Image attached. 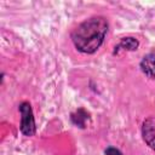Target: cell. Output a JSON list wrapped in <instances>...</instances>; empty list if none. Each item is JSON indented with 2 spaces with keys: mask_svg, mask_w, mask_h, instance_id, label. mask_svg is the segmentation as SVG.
<instances>
[{
  "mask_svg": "<svg viewBox=\"0 0 155 155\" xmlns=\"http://www.w3.org/2000/svg\"><path fill=\"white\" fill-rule=\"evenodd\" d=\"M18 110L21 114V124H19V131L25 137H31L36 132V124L35 117L33 113V108L29 102L24 101L21 102L18 105Z\"/></svg>",
  "mask_w": 155,
  "mask_h": 155,
  "instance_id": "2",
  "label": "cell"
},
{
  "mask_svg": "<svg viewBox=\"0 0 155 155\" xmlns=\"http://www.w3.org/2000/svg\"><path fill=\"white\" fill-rule=\"evenodd\" d=\"M140 131L144 143L155 151V120L153 116H148L143 120Z\"/></svg>",
  "mask_w": 155,
  "mask_h": 155,
  "instance_id": "3",
  "label": "cell"
},
{
  "mask_svg": "<svg viewBox=\"0 0 155 155\" xmlns=\"http://www.w3.org/2000/svg\"><path fill=\"white\" fill-rule=\"evenodd\" d=\"M139 47V41L134 36H125L121 38L119 44L114 46L113 54H119L121 51H136Z\"/></svg>",
  "mask_w": 155,
  "mask_h": 155,
  "instance_id": "5",
  "label": "cell"
},
{
  "mask_svg": "<svg viewBox=\"0 0 155 155\" xmlns=\"http://www.w3.org/2000/svg\"><path fill=\"white\" fill-rule=\"evenodd\" d=\"M109 30V22L104 16H93L75 27L70 38L74 47L84 54L96 53L103 45Z\"/></svg>",
  "mask_w": 155,
  "mask_h": 155,
  "instance_id": "1",
  "label": "cell"
},
{
  "mask_svg": "<svg viewBox=\"0 0 155 155\" xmlns=\"http://www.w3.org/2000/svg\"><path fill=\"white\" fill-rule=\"evenodd\" d=\"M139 69L147 78L155 80V50L142 57L139 62Z\"/></svg>",
  "mask_w": 155,
  "mask_h": 155,
  "instance_id": "4",
  "label": "cell"
},
{
  "mask_svg": "<svg viewBox=\"0 0 155 155\" xmlns=\"http://www.w3.org/2000/svg\"><path fill=\"white\" fill-rule=\"evenodd\" d=\"M104 155H124V154H122V151L119 150L117 148L110 145V147H107V148L104 149Z\"/></svg>",
  "mask_w": 155,
  "mask_h": 155,
  "instance_id": "7",
  "label": "cell"
},
{
  "mask_svg": "<svg viewBox=\"0 0 155 155\" xmlns=\"http://www.w3.org/2000/svg\"><path fill=\"white\" fill-rule=\"evenodd\" d=\"M90 119H91L90 113L84 108H79L70 114L71 124L79 128H86V124L87 121H90Z\"/></svg>",
  "mask_w": 155,
  "mask_h": 155,
  "instance_id": "6",
  "label": "cell"
}]
</instances>
